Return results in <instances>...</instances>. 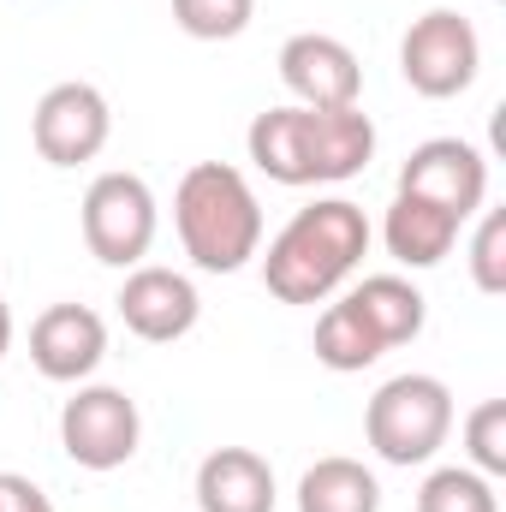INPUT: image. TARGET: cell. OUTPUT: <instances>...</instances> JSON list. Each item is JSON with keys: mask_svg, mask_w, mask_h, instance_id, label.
<instances>
[{"mask_svg": "<svg viewBox=\"0 0 506 512\" xmlns=\"http://www.w3.org/2000/svg\"><path fill=\"white\" fill-rule=\"evenodd\" d=\"M256 173L274 185H340L376 155V120L364 108H268L245 131Z\"/></svg>", "mask_w": 506, "mask_h": 512, "instance_id": "1", "label": "cell"}, {"mask_svg": "<svg viewBox=\"0 0 506 512\" xmlns=\"http://www.w3.org/2000/svg\"><path fill=\"white\" fill-rule=\"evenodd\" d=\"M364 256H370V215L352 197H316L274 233L262 256V280L280 304H322L352 280Z\"/></svg>", "mask_w": 506, "mask_h": 512, "instance_id": "2", "label": "cell"}, {"mask_svg": "<svg viewBox=\"0 0 506 512\" xmlns=\"http://www.w3.org/2000/svg\"><path fill=\"white\" fill-rule=\"evenodd\" d=\"M173 227L203 274H239L262 251V203L227 161H197L173 191Z\"/></svg>", "mask_w": 506, "mask_h": 512, "instance_id": "3", "label": "cell"}, {"mask_svg": "<svg viewBox=\"0 0 506 512\" xmlns=\"http://www.w3.org/2000/svg\"><path fill=\"white\" fill-rule=\"evenodd\" d=\"M364 435L387 465H429L453 435V393L441 376H393L364 411Z\"/></svg>", "mask_w": 506, "mask_h": 512, "instance_id": "4", "label": "cell"}, {"mask_svg": "<svg viewBox=\"0 0 506 512\" xmlns=\"http://www.w3.org/2000/svg\"><path fill=\"white\" fill-rule=\"evenodd\" d=\"M399 72L429 102L465 96L477 84V72H483V36H477V24L465 12H453V6L423 12L405 30V42H399Z\"/></svg>", "mask_w": 506, "mask_h": 512, "instance_id": "5", "label": "cell"}, {"mask_svg": "<svg viewBox=\"0 0 506 512\" xmlns=\"http://www.w3.org/2000/svg\"><path fill=\"white\" fill-rule=\"evenodd\" d=\"M143 441V417L126 387H78L60 405V447L84 471H120Z\"/></svg>", "mask_w": 506, "mask_h": 512, "instance_id": "6", "label": "cell"}, {"mask_svg": "<svg viewBox=\"0 0 506 512\" xmlns=\"http://www.w3.org/2000/svg\"><path fill=\"white\" fill-rule=\"evenodd\" d=\"M84 245L108 268H137L155 245V191L137 173H102L84 191Z\"/></svg>", "mask_w": 506, "mask_h": 512, "instance_id": "7", "label": "cell"}, {"mask_svg": "<svg viewBox=\"0 0 506 512\" xmlns=\"http://www.w3.org/2000/svg\"><path fill=\"white\" fill-rule=\"evenodd\" d=\"M399 191L423 197V203H435V209H447L459 221H471L483 209V197H489V161L465 137H429V143H417L405 155Z\"/></svg>", "mask_w": 506, "mask_h": 512, "instance_id": "8", "label": "cell"}, {"mask_svg": "<svg viewBox=\"0 0 506 512\" xmlns=\"http://www.w3.org/2000/svg\"><path fill=\"white\" fill-rule=\"evenodd\" d=\"M114 131V114H108V96L96 84H54L42 102H36V120H30V143L48 167H84L102 155Z\"/></svg>", "mask_w": 506, "mask_h": 512, "instance_id": "9", "label": "cell"}, {"mask_svg": "<svg viewBox=\"0 0 506 512\" xmlns=\"http://www.w3.org/2000/svg\"><path fill=\"white\" fill-rule=\"evenodd\" d=\"M280 84L298 96V108H358L364 66L340 36L304 30L280 48Z\"/></svg>", "mask_w": 506, "mask_h": 512, "instance_id": "10", "label": "cell"}, {"mask_svg": "<svg viewBox=\"0 0 506 512\" xmlns=\"http://www.w3.org/2000/svg\"><path fill=\"white\" fill-rule=\"evenodd\" d=\"M120 316H126V328L137 340H149V346H167V340H185L191 328H197V316H203V298H197V286L179 274V268H131L126 286H120Z\"/></svg>", "mask_w": 506, "mask_h": 512, "instance_id": "11", "label": "cell"}, {"mask_svg": "<svg viewBox=\"0 0 506 512\" xmlns=\"http://www.w3.org/2000/svg\"><path fill=\"white\" fill-rule=\"evenodd\" d=\"M108 358V322L90 304H48L30 328V364L48 382H84Z\"/></svg>", "mask_w": 506, "mask_h": 512, "instance_id": "12", "label": "cell"}, {"mask_svg": "<svg viewBox=\"0 0 506 512\" xmlns=\"http://www.w3.org/2000/svg\"><path fill=\"white\" fill-rule=\"evenodd\" d=\"M197 507L203 512H274V471L251 447H215L197 465Z\"/></svg>", "mask_w": 506, "mask_h": 512, "instance_id": "13", "label": "cell"}, {"mask_svg": "<svg viewBox=\"0 0 506 512\" xmlns=\"http://www.w3.org/2000/svg\"><path fill=\"white\" fill-rule=\"evenodd\" d=\"M459 215H447V209H435V203H423V197H393V209H387V221H381V239H387V256L393 262H405V268H435L441 256L459 245Z\"/></svg>", "mask_w": 506, "mask_h": 512, "instance_id": "14", "label": "cell"}, {"mask_svg": "<svg viewBox=\"0 0 506 512\" xmlns=\"http://www.w3.org/2000/svg\"><path fill=\"white\" fill-rule=\"evenodd\" d=\"M346 304L370 322V334H376L387 352L405 346V340H417V334H423V316H429L423 292H417L411 280H399V274H370V280H358V286L346 292Z\"/></svg>", "mask_w": 506, "mask_h": 512, "instance_id": "15", "label": "cell"}, {"mask_svg": "<svg viewBox=\"0 0 506 512\" xmlns=\"http://www.w3.org/2000/svg\"><path fill=\"white\" fill-rule=\"evenodd\" d=\"M298 512H381V483L358 459H316L298 477Z\"/></svg>", "mask_w": 506, "mask_h": 512, "instance_id": "16", "label": "cell"}, {"mask_svg": "<svg viewBox=\"0 0 506 512\" xmlns=\"http://www.w3.org/2000/svg\"><path fill=\"white\" fill-rule=\"evenodd\" d=\"M381 352H387V346L370 334V322H364L346 298L322 310V322H316V364H328V370H340V376H358V370L376 364Z\"/></svg>", "mask_w": 506, "mask_h": 512, "instance_id": "17", "label": "cell"}, {"mask_svg": "<svg viewBox=\"0 0 506 512\" xmlns=\"http://www.w3.org/2000/svg\"><path fill=\"white\" fill-rule=\"evenodd\" d=\"M417 512H501V495L483 471L471 465H441L423 477L417 489Z\"/></svg>", "mask_w": 506, "mask_h": 512, "instance_id": "18", "label": "cell"}, {"mask_svg": "<svg viewBox=\"0 0 506 512\" xmlns=\"http://www.w3.org/2000/svg\"><path fill=\"white\" fill-rule=\"evenodd\" d=\"M256 18V0H173V24L197 42H233Z\"/></svg>", "mask_w": 506, "mask_h": 512, "instance_id": "19", "label": "cell"}, {"mask_svg": "<svg viewBox=\"0 0 506 512\" xmlns=\"http://www.w3.org/2000/svg\"><path fill=\"white\" fill-rule=\"evenodd\" d=\"M465 447H471V471L506 477V399H483L465 417Z\"/></svg>", "mask_w": 506, "mask_h": 512, "instance_id": "20", "label": "cell"}, {"mask_svg": "<svg viewBox=\"0 0 506 512\" xmlns=\"http://www.w3.org/2000/svg\"><path fill=\"white\" fill-rule=\"evenodd\" d=\"M471 274H477L483 292H506V215L501 209H489L477 239H471Z\"/></svg>", "mask_w": 506, "mask_h": 512, "instance_id": "21", "label": "cell"}, {"mask_svg": "<svg viewBox=\"0 0 506 512\" xmlns=\"http://www.w3.org/2000/svg\"><path fill=\"white\" fill-rule=\"evenodd\" d=\"M0 512H54V501L30 483V477H18V471H0Z\"/></svg>", "mask_w": 506, "mask_h": 512, "instance_id": "22", "label": "cell"}, {"mask_svg": "<svg viewBox=\"0 0 506 512\" xmlns=\"http://www.w3.org/2000/svg\"><path fill=\"white\" fill-rule=\"evenodd\" d=\"M6 346H12V310L0 304V358H6Z\"/></svg>", "mask_w": 506, "mask_h": 512, "instance_id": "23", "label": "cell"}]
</instances>
